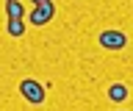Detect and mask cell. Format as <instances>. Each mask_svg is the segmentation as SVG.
I'll list each match as a JSON object with an SVG mask.
<instances>
[{"label":"cell","mask_w":133,"mask_h":111,"mask_svg":"<svg viewBox=\"0 0 133 111\" xmlns=\"http://www.w3.org/2000/svg\"><path fill=\"white\" fill-rule=\"evenodd\" d=\"M19 94H22L28 103L39 106V103H44V94H47V89H44L39 81H33V78H22V81H19Z\"/></svg>","instance_id":"6da1fadb"},{"label":"cell","mask_w":133,"mask_h":111,"mask_svg":"<svg viewBox=\"0 0 133 111\" xmlns=\"http://www.w3.org/2000/svg\"><path fill=\"white\" fill-rule=\"evenodd\" d=\"M97 42L103 44L105 50H122L125 44H128V36H125L122 31H103Z\"/></svg>","instance_id":"7a4b0ae2"},{"label":"cell","mask_w":133,"mask_h":111,"mask_svg":"<svg viewBox=\"0 0 133 111\" xmlns=\"http://www.w3.org/2000/svg\"><path fill=\"white\" fill-rule=\"evenodd\" d=\"M53 14H56V6H53V3L33 6V11L28 14V22H33V25H47L50 19H53Z\"/></svg>","instance_id":"3957f363"},{"label":"cell","mask_w":133,"mask_h":111,"mask_svg":"<svg viewBox=\"0 0 133 111\" xmlns=\"http://www.w3.org/2000/svg\"><path fill=\"white\" fill-rule=\"evenodd\" d=\"M6 14H8V19H25L28 17L19 0H6Z\"/></svg>","instance_id":"277c9868"},{"label":"cell","mask_w":133,"mask_h":111,"mask_svg":"<svg viewBox=\"0 0 133 111\" xmlns=\"http://www.w3.org/2000/svg\"><path fill=\"white\" fill-rule=\"evenodd\" d=\"M108 100H111V103H125V100H128V86H125V83H111Z\"/></svg>","instance_id":"5b68a950"},{"label":"cell","mask_w":133,"mask_h":111,"mask_svg":"<svg viewBox=\"0 0 133 111\" xmlns=\"http://www.w3.org/2000/svg\"><path fill=\"white\" fill-rule=\"evenodd\" d=\"M6 31H8V36L19 39V36H25V22H22V19H8Z\"/></svg>","instance_id":"8992f818"},{"label":"cell","mask_w":133,"mask_h":111,"mask_svg":"<svg viewBox=\"0 0 133 111\" xmlns=\"http://www.w3.org/2000/svg\"><path fill=\"white\" fill-rule=\"evenodd\" d=\"M33 6H44V3H53V0H31Z\"/></svg>","instance_id":"52a82bcc"}]
</instances>
